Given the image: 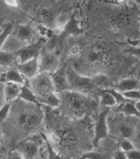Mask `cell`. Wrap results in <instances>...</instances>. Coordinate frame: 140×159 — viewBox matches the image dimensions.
Instances as JSON below:
<instances>
[{"mask_svg": "<svg viewBox=\"0 0 140 159\" xmlns=\"http://www.w3.org/2000/svg\"><path fill=\"white\" fill-rule=\"evenodd\" d=\"M27 83L36 95L38 97L39 100L47 96L48 94L55 92L50 74L49 73L40 72L32 80H28Z\"/></svg>", "mask_w": 140, "mask_h": 159, "instance_id": "obj_5", "label": "cell"}, {"mask_svg": "<svg viewBox=\"0 0 140 159\" xmlns=\"http://www.w3.org/2000/svg\"><path fill=\"white\" fill-rule=\"evenodd\" d=\"M2 29H3V27H0V34H1V32H2Z\"/></svg>", "mask_w": 140, "mask_h": 159, "instance_id": "obj_39", "label": "cell"}, {"mask_svg": "<svg viewBox=\"0 0 140 159\" xmlns=\"http://www.w3.org/2000/svg\"><path fill=\"white\" fill-rule=\"evenodd\" d=\"M47 121L49 123V133L45 136L57 151H67L76 147L78 137L70 120L62 121L51 115Z\"/></svg>", "mask_w": 140, "mask_h": 159, "instance_id": "obj_3", "label": "cell"}, {"mask_svg": "<svg viewBox=\"0 0 140 159\" xmlns=\"http://www.w3.org/2000/svg\"><path fill=\"white\" fill-rule=\"evenodd\" d=\"M126 52H128L134 57L140 59V46L139 47H134V46H129L128 48L125 50Z\"/></svg>", "mask_w": 140, "mask_h": 159, "instance_id": "obj_31", "label": "cell"}, {"mask_svg": "<svg viewBox=\"0 0 140 159\" xmlns=\"http://www.w3.org/2000/svg\"><path fill=\"white\" fill-rule=\"evenodd\" d=\"M136 80H138V81L140 82V65L138 67V69L136 70V74H135V77H134Z\"/></svg>", "mask_w": 140, "mask_h": 159, "instance_id": "obj_36", "label": "cell"}, {"mask_svg": "<svg viewBox=\"0 0 140 159\" xmlns=\"http://www.w3.org/2000/svg\"><path fill=\"white\" fill-rule=\"evenodd\" d=\"M14 109L12 107L9 118H12L15 127L25 134H34L45 123L44 109L41 105L27 104L21 100L15 102Z\"/></svg>", "mask_w": 140, "mask_h": 159, "instance_id": "obj_2", "label": "cell"}, {"mask_svg": "<svg viewBox=\"0 0 140 159\" xmlns=\"http://www.w3.org/2000/svg\"><path fill=\"white\" fill-rule=\"evenodd\" d=\"M13 25L12 23H8L7 25H6L3 29H2V32H1L0 34V50L2 49V46L5 43V42L7 41V39L8 38L10 35L12 34V31H13Z\"/></svg>", "mask_w": 140, "mask_h": 159, "instance_id": "obj_25", "label": "cell"}, {"mask_svg": "<svg viewBox=\"0 0 140 159\" xmlns=\"http://www.w3.org/2000/svg\"><path fill=\"white\" fill-rule=\"evenodd\" d=\"M5 104L4 97H3V94H2V90H0V109L2 108V106Z\"/></svg>", "mask_w": 140, "mask_h": 159, "instance_id": "obj_35", "label": "cell"}, {"mask_svg": "<svg viewBox=\"0 0 140 159\" xmlns=\"http://www.w3.org/2000/svg\"><path fill=\"white\" fill-rule=\"evenodd\" d=\"M40 72L51 74L60 67V61L55 52H51L43 48L38 57Z\"/></svg>", "mask_w": 140, "mask_h": 159, "instance_id": "obj_9", "label": "cell"}, {"mask_svg": "<svg viewBox=\"0 0 140 159\" xmlns=\"http://www.w3.org/2000/svg\"><path fill=\"white\" fill-rule=\"evenodd\" d=\"M134 146L133 143L129 140V139H123L121 141V144H120V150L124 152L125 153L131 151L134 149Z\"/></svg>", "mask_w": 140, "mask_h": 159, "instance_id": "obj_30", "label": "cell"}, {"mask_svg": "<svg viewBox=\"0 0 140 159\" xmlns=\"http://www.w3.org/2000/svg\"><path fill=\"white\" fill-rule=\"evenodd\" d=\"M80 61L90 66L103 65L107 61V53L102 47L93 46L87 48L83 53Z\"/></svg>", "mask_w": 140, "mask_h": 159, "instance_id": "obj_10", "label": "cell"}, {"mask_svg": "<svg viewBox=\"0 0 140 159\" xmlns=\"http://www.w3.org/2000/svg\"><path fill=\"white\" fill-rule=\"evenodd\" d=\"M19 100H21L22 102H25L27 104L40 105L38 97L36 95V94L33 92V90L31 89V87L29 86L28 83L22 85V91H21V94H20L19 97Z\"/></svg>", "mask_w": 140, "mask_h": 159, "instance_id": "obj_20", "label": "cell"}, {"mask_svg": "<svg viewBox=\"0 0 140 159\" xmlns=\"http://www.w3.org/2000/svg\"><path fill=\"white\" fill-rule=\"evenodd\" d=\"M131 15L126 10H120L115 12L111 17V24L114 27L122 28L126 27L130 22Z\"/></svg>", "mask_w": 140, "mask_h": 159, "instance_id": "obj_18", "label": "cell"}, {"mask_svg": "<svg viewBox=\"0 0 140 159\" xmlns=\"http://www.w3.org/2000/svg\"><path fill=\"white\" fill-rule=\"evenodd\" d=\"M60 99L59 112L70 121L81 120L95 109L96 103L91 96L73 90L59 94Z\"/></svg>", "mask_w": 140, "mask_h": 159, "instance_id": "obj_1", "label": "cell"}, {"mask_svg": "<svg viewBox=\"0 0 140 159\" xmlns=\"http://www.w3.org/2000/svg\"><path fill=\"white\" fill-rule=\"evenodd\" d=\"M80 159H109L106 154L98 151H89L84 152Z\"/></svg>", "mask_w": 140, "mask_h": 159, "instance_id": "obj_26", "label": "cell"}, {"mask_svg": "<svg viewBox=\"0 0 140 159\" xmlns=\"http://www.w3.org/2000/svg\"><path fill=\"white\" fill-rule=\"evenodd\" d=\"M54 91L57 94L69 90V82L67 78L66 66H60L59 69L50 74Z\"/></svg>", "mask_w": 140, "mask_h": 159, "instance_id": "obj_12", "label": "cell"}, {"mask_svg": "<svg viewBox=\"0 0 140 159\" xmlns=\"http://www.w3.org/2000/svg\"><path fill=\"white\" fill-rule=\"evenodd\" d=\"M139 90H140V88H139Z\"/></svg>", "mask_w": 140, "mask_h": 159, "instance_id": "obj_42", "label": "cell"}, {"mask_svg": "<svg viewBox=\"0 0 140 159\" xmlns=\"http://www.w3.org/2000/svg\"><path fill=\"white\" fill-rule=\"evenodd\" d=\"M22 88V84H15V83L5 84L2 89V94L4 97L5 103L12 104L17 100H19Z\"/></svg>", "mask_w": 140, "mask_h": 159, "instance_id": "obj_14", "label": "cell"}, {"mask_svg": "<svg viewBox=\"0 0 140 159\" xmlns=\"http://www.w3.org/2000/svg\"><path fill=\"white\" fill-rule=\"evenodd\" d=\"M0 159H2V157H0Z\"/></svg>", "mask_w": 140, "mask_h": 159, "instance_id": "obj_41", "label": "cell"}, {"mask_svg": "<svg viewBox=\"0 0 140 159\" xmlns=\"http://www.w3.org/2000/svg\"><path fill=\"white\" fill-rule=\"evenodd\" d=\"M134 104H135L136 108H137V109H138V111L139 112V114H140V100H138V101L135 102Z\"/></svg>", "mask_w": 140, "mask_h": 159, "instance_id": "obj_38", "label": "cell"}, {"mask_svg": "<svg viewBox=\"0 0 140 159\" xmlns=\"http://www.w3.org/2000/svg\"><path fill=\"white\" fill-rule=\"evenodd\" d=\"M16 68L21 73L22 76L28 81L40 73L38 58H35L27 61L19 63L17 65Z\"/></svg>", "mask_w": 140, "mask_h": 159, "instance_id": "obj_13", "label": "cell"}, {"mask_svg": "<svg viewBox=\"0 0 140 159\" xmlns=\"http://www.w3.org/2000/svg\"><path fill=\"white\" fill-rule=\"evenodd\" d=\"M110 109H105L101 111L96 118L95 124H94L93 139H92V145L94 148H96L99 143L103 139L108 138L109 127H108V114Z\"/></svg>", "mask_w": 140, "mask_h": 159, "instance_id": "obj_7", "label": "cell"}, {"mask_svg": "<svg viewBox=\"0 0 140 159\" xmlns=\"http://www.w3.org/2000/svg\"><path fill=\"white\" fill-rule=\"evenodd\" d=\"M39 102L41 106L48 107L50 109H59L60 105V99L59 94H57L56 92H53L51 94H48L43 99H40Z\"/></svg>", "mask_w": 140, "mask_h": 159, "instance_id": "obj_21", "label": "cell"}, {"mask_svg": "<svg viewBox=\"0 0 140 159\" xmlns=\"http://www.w3.org/2000/svg\"><path fill=\"white\" fill-rule=\"evenodd\" d=\"M121 106L119 107V109H117V111L123 113L125 115H129V116H134L137 117L140 119V114L138 111V109L136 108L135 104L134 102L128 101L126 100L125 102H124L123 104H120Z\"/></svg>", "mask_w": 140, "mask_h": 159, "instance_id": "obj_23", "label": "cell"}, {"mask_svg": "<svg viewBox=\"0 0 140 159\" xmlns=\"http://www.w3.org/2000/svg\"><path fill=\"white\" fill-rule=\"evenodd\" d=\"M83 32V29L80 27L79 21L77 19L74 15H72L71 19L69 20L68 24L65 26L64 30L59 33L60 41L64 40L69 36H74V35H79Z\"/></svg>", "mask_w": 140, "mask_h": 159, "instance_id": "obj_16", "label": "cell"}, {"mask_svg": "<svg viewBox=\"0 0 140 159\" xmlns=\"http://www.w3.org/2000/svg\"><path fill=\"white\" fill-rule=\"evenodd\" d=\"M38 30L34 25L28 22L26 24L19 25L13 28L12 34L22 43L23 46H27L34 42L35 37Z\"/></svg>", "mask_w": 140, "mask_h": 159, "instance_id": "obj_11", "label": "cell"}, {"mask_svg": "<svg viewBox=\"0 0 140 159\" xmlns=\"http://www.w3.org/2000/svg\"><path fill=\"white\" fill-rule=\"evenodd\" d=\"M66 73L69 90L78 92L88 96H91V94L96 91V89H99V91L101 90L96 84L94 76L80 74L72 65H67Z\"/></svg>", "mask_w": 140, "mask_h": 159, "instance_id": "obj_4", "label": "cell"}, {"mask_svg": "<svg viewBox=\"0 0 140 159\" xmlns=\"http://www.w3.org/2000/svg\"><path fill=\"white\" fill-rule=\"evenodd\" d=\"M18 64L16 52H8L0 50V67L5 69H11Z\"/></svg>", "mask_w": 140, "mask_h": 159, "instance_id": "obj_19", "label": "cell"}, {"mask_svg": "<svg viewBox=\"0 0 140 159\" xmlns=\"http://www.w3.org/2000/svg\"><path fill=\"white\" fill-rule=\"evenodd\" d=\"M122 95L126 100L135 103L140 100V90L139 89H134L129 91L122 93Z\"/></svg>", "mask_w": 140, "mask_h": 159, "instance_id": "obj_28", "label": "cell"}, {"mask_svg": "<svg viewBox=\"0 0 140 159\" xmlns=\"http://www.w3.org/2000/svg\"><path fill=\"white\" fill-rule=\"evenodd\" d=\"M127 159H140V151L138 149H133L125 153Z\"/></svg>", "mask_w": 140, "mask_h": 159, "instance_id": "obj_32", "label": "cell"}, {"mask_svg": "<svg viewBox=\"0 0 140 159\" xmlns=\"http://www.w3.org/2000/svg\"><path fill=\"white\" fill-rule=\"evenodd\" d=\"M120 133L124 139H129L134 136V129L131 126L124 124L120 127Z\"/></svg>", "mask_w": 140, "mask_h": 159, "instance_id": "obj_29", "label": "cell"}, {"mask_svg": "<svg viewBox=\"0 0 140 159\" xmlns=\"http://www.w3.org/2000/svg\"><path fill=\"white\" fill-rule=\"evenodd\" d=\"M112 159H127V157H126L125 153L119 149V150L115 152V153L112 157Z\"/></svg>", "mask_w": 140, "mask_h": 159, "instance_id": "obj_34", "label": "cell"}, {"mask_svg": "<svg viewBox=\"0 0 140 159\" xmlns=\"http://www.w3.org/2000/svg\"><path fill=\"white\" fill-rule=\"evenodd\" d=\"M7 159H25L24 157L19 152L13 149L12 151L9 152L7 156Z\"/></svg>", "mask_w": 140, "mask_h": 159, "instance_id": "obj_33", "label": "cell"}, {"mask_svg": "<svg viewBox=\"0 0 140 159\" xmlns=\"http://www.w3.org/2000/svg\"><path fill=\"white\" fill-rule=\"evenodd\" d=\"M6 3H7L8 6H12V7H15L16 5H17V2H13V1H9V2H6Z\"/></svg>", "mask_w": 140, "mask_h": 159, "instance_id": "obj_37", "label": "cell"}, {"mask_svg": "<svg viewBox=\"0 0 140 159\" xmlns=\"http://www.w3.org/2000/svg\"><path fill=\"white\" fill-rule=\"evenodd\" d=\"M41 135L43 137V139H44L45 144V147H46L47 159H62L60 153L50 143V142L49 141V139H47L46 136L44 134H42Z\"/></svg>", "mask_w": 140, "mask_h": 159, "instance_id": "obj_24", "label": "cell"}, {"mask_svg": "<svg viewBox=\"0 0 140 159\" xmlns=\"http://www.w3.org/2000/svg\"><path fill=\"white\" fill-rule=\"evenodd\" d=\"M12 109V104L5 103L0 109V124H3L9 118L10 113Z\"/></svg>", "mask_w": 140, "mask_h": 159, "instance_id": "obj_27", "label": "cell"}, {"mask_svg": "<svg viewBox=\"0 0 140 159\" xmlns=\"http://www.w3.org/2000/svg\"><path fill=\"white\" fill-rule=\"evenodd\" d=\"M136 2H137V3H138V4H140V1H137Z\"/></svg>", "mask_w": 140, "mask_h": 159, "instance_id": "obj_40", "label": "cell"}, {"mask_svg": "<svg viewBox=\"0 0 140 159\" xmlns=\"http://www.w3.org/2000/svg\"><path fill=\"white\" fill-rule=\"evenodd\" d=\"M43 142H44L43 137H42V139L41 138L39 139H22L17 143L14 149L19 152L24 157L25 159H36L40 155Z\"/></svg>", "mask_w": 140, "mask_h": 159, "instance_id": "obj_6", "label": "cell"}, {"mask_svg": "<svg viewBox=\"0 0 140 159\" xmlns=\"http://www.w3.org/2000/svg\"><path fill=\"white\" fill-rule=\"evenodd\" d=\"M0 83L5 84L7 83H15V84H25L27 80L22 76L21 73L17 70L16 67L7 70L0 75Z\"/></svg>", "mask_w": 140, "mask_h": 159, "instance_id": "obj_15", "label": "cell"}, {"mask_svg": "<svg viewBox=\"0 0 140 159\" xmlns=\"http://www.w3.org/2000/svg\"><path fill=\"white\" fill-rule=\"evenodd\" d=\"M140 82L138 80L133 77L129 78H125L121 80L115 85L114 89H116L120 93H125V92L129 91V90H134V89H139Z\"/></svg>", "mask_w": 140, "mask_h": 159, "instance_id": "obj_17", "label": "cell"}, {"mask_svg": "<svg viewBox=\"0 0 140 159\" xmlns=\"http://www.w3.org/2000/svg\"><path fill=\"white\" fill-rule=\"evenodd\" d=\"M99 93H100V104L103 107L106 109H110L118 105L115 96L109 91L108 89H101L99 91Z\"/></svg>", "mask_w": 140, "mask_h": 159, "instance_id": "obj_22", "label": "cell"}, {"mask_svg": "<svg viewBox=\"0 0 140 159\" xmlns=\"http://www.w3.org/2000/svg\"><path fill=\"white\" fill-rule=\"evenodd\" d=\"M45 42H46V39L41 37L36 41H35L34 42L30 43L21 48L18 52H16L18 64L35 59V58H38L42 49L45 46Z\"/></svg>", "mask_w": 140, "mask_h": 159, "instance_id": "obj_8", "label": "cell"}]
</instances>
